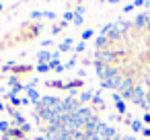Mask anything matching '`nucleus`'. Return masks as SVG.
I'll list each match as a JSON object with an SVG mask.
<instances>
[{"label": "nucleus", "instance_id": "f257e3e1", "mask_svg": "<svg viewBox=\"0 0 150 140\" xmlns=\"http://www.w3.org/2000/svg\"><path fill=\"white\" fill-rule=\"evenodd\" d=\"M144 23H146V17H144V15H142V17H138V19H136V25H138V27H142V25H144Z\"/></svg>", "mask_w": 150, "mask_h": 140}, {"label": "nucleus", "instance_id": "f03ea898", "mask_svg": "<svg viewBox=\"0 0 150 140\" xmlns=\"http://www.w3.org/2000/svg\"><path fill=\"white\" fill-rule=\"evenodd\" d=\"M132 128L138 132V130H142V124H140V122H134V124H132Z\"/></svg>", "mask_w": 150, "mask_h": 140}, {"label": "nucleus", "instance_id": "7ed1b4c3", "mask_svg": "<svg viewBox=\"0 0 150 140\" xmlns=\"http://www.w3.org/2000/svg\"><path fill=\"white\" fill-rule=\"evenodd\" d=\"M144 119H146V122H150V113H146V115H144Z\"/></svg>", "mask_w": 150, "mask_h": 140}, {"label": "nucleus", "instance_id": "20e7f679", "mask_svg": "<svg viewBox=\"0 0 150 140\" xmlns=\"http://www.w3.org/2000/svg\"><path fill=\"white\" fill-rule=\"evenodd\" d=\"M144 136H148V138H150V130H144Z\"/></svg>", "mask_w": 150, "mask_h": 140}]
</instances>
